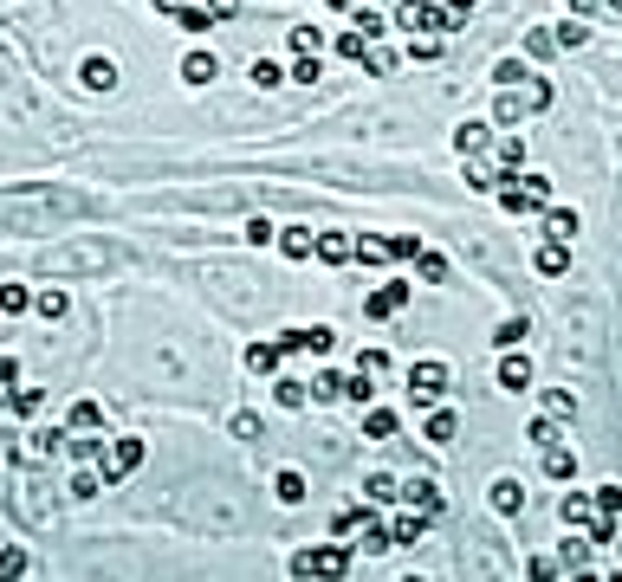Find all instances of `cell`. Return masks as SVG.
Wrapping results in <instances>:
<instances>
[{
    "label": "cell",
    "mask_w": 622,
    "mask_h": 582,
    "mask_svg": "<svg viewBox=\"0 0 622 582\" xmlns=\"http://www.w3.org/2000/svg\"><path fill=\"white\" fill-rule=\"evenodd\" d=\"M91 201L72 194V188H7L0 194V213H7L14 227H33V221H72V213H85Z\"/></svg>",
    "instance_id": "cell-1"
},
{
    "label": "cell",
    "mask_w": 622,
    "mask_h": 582,
    "mask_svg": "<svg viewBox=\"0 0 622 582\" xmlns=\"http://www.w3.org/2000/svg\"><path fill=\"white\" fill-rule=\"evenodd\" d=\"M111 265H123V246H111V240H79V246H58V253H46V278L111 272Z\"/></svg>",
    "instance_id": "cell-2"
},
{
    "label": "cell",
    "mask_w": 622,
    "mask_h": 582,
    "mask_svg": "<svg viewBox=\"0 0 622 582\" xmlns=\"http://www.w3.org/2000/svg\"><path fill=\"white\" fill-rule=\"evenodd\" d=\"M395 26H402V33H460L467 14L435 7V0H402V7H395Z\"/></svg>",
    "instance_id": "cell-3"
},
{
    "label": "cell",
    "mask_w": 622,
    "mask_h": 582,
    "mask_svg": "<svg viewBox=\"0 0 622 582\" xmlns=\"http://www.w3.org/2000/svg\"><path fill=\"white\" fill-rule=\"evenodd\" d=\"M292 576H351V544H324V550H299Z\"/></svg>",
    "instance_id": "cell-4"
},
{
    "label": "cell",
    "mask_w": 622,
    "mask_h": 582,
    "mask_svg": "<svg viewBox=\"0 0 622 582\" xmlns=\"http://www.w3.org/2000/svg\"><path fill=\"white\" fill-rule=\"evenodd\" d=\"M7 498H14V512H20L26 525H52V492H46L39 479H14Z\"/></svg>",
    "instance_id": "cell-5"
},
{
    "label": "cell",
    "mask_w": 622,
    "mask_h": 582,
    "mask_svg": "<svg viewBox=\"0 0 622 582\" xmlns=\"http://www.w3.org/2000/svg\"><path fill=\"white\" fill-rule=\"evenodd\" d=\"M408 395H415V401H441V395H448V362L422 356V362L408 369Z\"/></svg>",
    "instance_id": "cell-6"
},
{
    "label": "cell",
    "mask_w": 622,
    "mask_h": 582,
    "mask_svg": "<svg viewBox=\"0 0 622 582\" xmlns=\"http://www.w3.org/2000/svg\"><path fill=\"white\" fill-rule=\"evenodd\" d=\"M136 466H143V441H136V433H117V447H111V460H104V485L130 479Z\"/></svg>",
    "instance_id": "cell-7"
},
{
    "label": "cell",
    "mask_w": 622,
    "mask_h": 582,
    "mask_svg": "<svg viewBox=\"0 0 622 582\" xmlns=\"http://www.w3.org/2000/svg\"><path fill=\"white\" fill-rule=\"evenodd\" d=\"M408 291H415V285H408V278H389V285H383V291H376V298H370V305H364V317H376V324H383V317H395V311H402V305H408Z\"/></svg>",
    "instance_id": "cell-8"
},
{
    "label": "cell",
    "mask_w": 622,
    "mask_h": 582,
    "mask_svg": "<svg viewBox=\"0 0 622 582\" xmlns=\"http://www.w3.org/2000/svg\"><path fill=\"white\" fill-rule=\"evenodd\" d=\"M311 253H318L324 265H343V259H357V234L331 227V234H318V240H311Z\"/></svg>",
    "instance_id": "cell-9"
},
{
    "label": "cell",
    "mask_w": 622,
    "mask_h": 582,
    "mask_svg": "<svg viewBox=\"0 0 622 582\" xmlns=\"http://www.w3.org/2000/svg\"><path fill=\"white\" fill-rule=\"evenodd\" d=\"M395 492L415 504V512H428V518H441V512H448V498H441V485H435V479H408V485H395Z\"/></svg>",
    "instance_id": "cell-10"
},
{
    "label": "cell",
    "mask_w": 622,
    "mask_h": 582,
    "mask_svg": "<svg viewBox=\"0 0 622 582\" xmlns=\"http://www.w3.org/2000/svg\"><path fill=\"white\" fill-rule=\"evenodd\" d=\"M79 78H85V91H117V58L111 52H91L79 65Z\"/></svg>",
    "instance_id": "cell-11"
},
{
    "label": "cell",
    "mask_w": 622,
    "mask_h": 582,
    "mask_svg": "<svg viewBox=\"0 0 622 582\" xmlns=\"http://www.w3.org/2000/svg\"><path fill=\"white\" fill-rule=\"evenodd\" d=\"M487 504H493V512H500V518H519V512H525V485H519V479L506 473V479H493V492H487Z\"/></svg>",
    "instance_id": "cell-12"
},
{
    "label": "cell",
    "mask_w": 622,
    "mask_h": 582,
    "mask_svg": "<svg viewBox=\"0 0 622 582\" xmlns=\"http://www.w3.org/2000/svg\"><path fill=\"white\" fill-rule=\"evenodd\" d=\"M538 213H544V240H558V246H571L577 227H584V221H577V207H538Z\"/></svg>",
    "instance_id": "cell-13"
},
{
    "label": "cell",
    "mask_w": 622,
    "mask_h": 582,
    "mask_svg": "<svg viewBox=\"0 0 622 582\" xmlns=\"http://www.w3.org/2000/svg\"><path fill=\"white\" fill-rule=\"evenodd\" d=\"M558 518H564V525H571V531H584V525H590V518H596V498H590V492H577V485H571V492H564V498H558Z\"/></svg>",
    "instance_id": "cell-14"
},
{
    "label": "cell",
    "mask_w": 622,
    "mask_h": 582,
    "mask_svg": "<svg viewBox=\"0 0 622 582\" xmlns=\"http://www.w3.org/2000/svg\"><path fill=\"white\" fill-rule=\"evenodd\" d=\"M215 71H221V58H215V52H188V58H182V85H195V91H201V85H215Z\"/></svg>",
    "instance_id": "cell-15"
},
{
    "label": "cell",
    "mask_w": 622,
    "mask_h": 582,
    "mask_svg": "<svg viewBox=\"0 0 622 582\" xmlns=\"http://www.w3.org/2000/svg\"><path fill=\"white\" fill-rule=\"evenodd\" d=\"M500 389H506V395H525V389H532V362H525V356L506 349V362H500Z\"/></svg>",
    "instance_id": "cell-16"
},
{
    "label": "cell",
    "mask_w": 622,
    "mask_h": 582,
    "mask_svg": "<svg viewBox=\"0 0 622 582\" xmlns=\"http://www.w3.org/2000/svg\"><path fill=\"white\" fill-rule=\"evenodd\" d=\"M351 531H357L351 544H357L364 556H383V550H389V525H376V518H364V525H351Z\"/></svg>",
    "instance_id": "cell-17"
},
{
    "label": "cell",
    "mask_w": 622,
    "mask_h": 582,
    "mask_svg": "<svg viewBox=\"0 0 622 582\" xmlns=\"http://www.w3.org/2000/svg\"><path fill=\"white\" fill-rule=\"evenodd\" d=\"M532 265H538V272H544V278H564V272H571V246H558V240H544V246H538V259H532Z\"/></svg>",
    "instance_id": "cell-18"
},
{
    "label": "cell",
    "mask_w": 622,
    "mask_h": 582,
    "mask_svg": "<svg viewBox=\"0 0 622 582\" xmlns=\"http://www.w3.org/2000/svg\"><path fill=\"white\" fill-rule=\"evenodd\" d=\"M428 525H435L428 512H408V518H395V525H389V544H422V537H428Z\"/></svg>",
    "instance_id": "cell-19"
},
{
    "label": "cell",
    "mask_w": 622,
    "mask_h": 582,
    "mask_svg": "<svg viewBox=\"0 0 622 582\" xmlns=\"http://www.w3.org/2000/svg\"><path fill=\"white\" fill-rule=\"evenodd\" d=\"M33 311H39L46 324H58L65 311H72V298H65V291H58V285H46V291H33Z\"/></svg>",
    "instance_id": "cell-20"
},
{
    "label": "cell",
    "mask_w": 622,
    "mask_h": 582,
    "mask_svg": "<svg viewBox=\"0 0 622 582\" xmlns=\"http://www.w3.org/2000/svg\"><path fill=\"white\" fill-rule=\"evenodd\" d=\"M544 473H551V479H577V453H571L564 441H551V447H544Z\"/></svg>",
    "instance_id": "cell-21"
},
{
    "label": "cell",
    "mask_w": 622,
    "mask_h": 582,
    "mask_svg": "<svg viewBox=\"0 0 622 582\" xmlns=\"http://www.w3.org/2000/svg\"><path fill=\"white\" fill-rule=\"evenodd\" d=\"M493 169H500V182L525 169V136H506V142H500V156H493Z\"/></svg>",
    "instance_id": "cell-22"
},
{
    "label": "cell",
    "mask_w": 622,
    "mask_h": 582,
    "mask_svg": "<svg viewBox=\"0 0 622 582\" xmlns=\"http://www.w3.org/2000/svg\"><path fill=\"white\" fill-rule=\"evenodd\" d=\"M422 433H428V441H435V447H448V441H454V433H460V414H454V408H435Z\"/></svg>",
    "instance_id": "cell-23"
},
{
    "label": "cell",
    "mask_w": 622,
    "mask_h": 582,
    "mask_svg": "<svg viewBox=\"0 0 622 582\" xmlns=\"http://www.w3.org/2000/svg\"><path fill=\"white\" fill-rule=\"evenodd\" d=\"M487 142H493V130H487V123H460V130H454V150H460V156H480Z\"/></svg>",
    "instance_id": "cell-24"
},
{
    "label": "cell",
    "mask_w": 622,
    "mask_h": 582,
    "mask_svg": "<svg viewBox=\"0 0 622 582\" xmlns=\"http://www.w3.org/2000/svg\"><path fill=\"white\" fill-rule=\"evenodd\" d=\"M272 492H279V504H305V492H311V479H305V473H292V466H286V473H279V479H272Z\"/></svg>",
    "instance_id": "cell-25"
},
{
    "label": "cell",
    "mask_w": 622,
    "mask_h": 582,
    "mask_svg": "<svg viewBox=\"0 0 622 582\" xmlns=\"http://www.w3.org/2000/svg\"><path fill=\"white\" fill-rule=\"evenodd\" d=\"M272 240H279L286 259H311V240H318V234H311V227H286V234H272Z\"/></svg>",
    "instance_id": "cell-26"
},
{
    "label": "cell",
    "mask_w": 622,
    "mask_h": 582,
    "mask_svg": "<svg viewBox=\"0 0 622 582\" xmlns=\"http://www.w3.org/2000/svg\"><path fill=\"white\" fill-rule=\"evenodd\" d=\"M7 408H14V414H39V408H46V389H39V382H20V389H7Z\"/></svg>",
    "instance_id": "cell-27"
},
{
    "label": "cell",
    "mask_w": 622,
    "mask_h": 582,
    "mask_svg": "<svg viewBox=\"0 0 622 582\" xmlns=\"http://www.w3.org/2000/svg\"><path fill=\"white\" fill-rule=\"evenodd\" d=\"M247 369L253 376H272V369H279V343H247Z\"/></svg>",
    "instance_id": "cell-28"
},
{
    "label": "cell",
    "mask_w": 622,
    "mask_h": 582,
    "mask_svg": "<svg viewBox=\"0 0 622 582\" xmlns=\"http://www.w3.org/2000/svg\"><path fill=\"white\" fill-rule=\"evenodd\" d=\"M519 104H525V117H538V110L551 104V85L538 78V71H525V91H519Z\"/></svg>",
    "instance_id": "cell-29"
},
{
    "label": "cell",
    "mask_w": 622,
    "mask_h": 582,
    "mask_svg": "<svg viewBox=\"0 0 622 582\" xmlns=\"http://www.w3.org/2000/svg\"><path fill=\"white\" fill-rule=\"evenodd\" d=\"M65 427H72V433H91V427H104V408H98V401H72Z\"/></svg>",
    "instance_id": "cell-30"
},
{
    "label": "cell",
    "mask_w": 622,
    "mask_h": 582,
    "mask_svg": "<svg viewBox=\"0 0 622 582\" xmlns=\"http://www.w3.org/2000/svg\"><path fill=\"white\" fill-rule=\"evenodd\" d=\"M65 453H72L79 466H91V460H104V433H79V441H65Z\"/></svg>",
    "instance_id": "cell-31"
},
{
    "label": "cell",
    "mask_w": 622,
    "mask_h": 582,
    "mask_svg": "<svg viewBox=\"0 0 622 582\" xmlns=\"http://www.w3.org/2000/svg\"><path fill=\"white\" fill-rule=\"evenodd\" d=\"M364 441H395V414L389 408H370L364 414Z\"/></svg>",
    "instance_id": "cell-32"
},
{
    "label": "cell",
    "mask_w": 622,
    "mask_h": 582,
    "mask_svg": "<svg viewBox=\"0 0 622 582\" xmlns=\"http://www.w3.org/2000/svg\"><path fill=\"white\" fill-rule=\"evenodd\" d=\"M0 311H7V317H20V311H33V291L7 278V285H0Z\"/></svg>",
    "instance_id": "cell-33"
},
{
    "label": "cell",
    "mask_w": 622,
    "mask_h": 582,
    "mask_svg": "<svg viewBox=\"0 0 622 582\" xmlns=\"http://www.w3.org/2000/svg\"><path fill=\"white\" fill-rule=\"evenodd\" d=\"M525 330H532V317L519 311V317H506V324L493 330V343H500V349H519V343H525Z\"/></svg>",
    "instance_id": "cell-34"
},
{
    "label": "cell",
    "mask_w": 622,
    "mask_h": 582,
    "mask_svg": "<svg viewBox=\"0 0 622 582\" xmlns=\"http://www.w3.org/2000/svg\"><path fill=\"white\" fill-rule=\"evenodd\" d=\"M395 485H402L395 473H370V479H364V498H370V504H389V498H395Z\"/></svg>",
    "instance_id": "cell-35"
},
{
    "label": "cell",
    "mask_w": 622,
    "mask_h": 582,
    "mask_svg": "<svg viewBox=\"0 0 622 582\" xmlns=\"http://www.w3.org/2000/svg\"><path fill=\"white\" fill-rule=\"evenodd\" d=\"M525 71H532L525 58H500V65H493V85H500V91H512V85H525Z\"/></svg>",
    "instance_id": "cell-36"
},
{
    "label": "cell",
    "mask_w": 622,
    "mask_h": 582,
    "mask_svg": "<svg viewBox=\"0 0 622 582\" xmlns=\"http://www.w3.org/2000/svg\"><path fill=\"white\" fill-rule=\"evenodd\" d=\"M357 376H364V382H383V376H389V356H383V349H357Z\"/></svg>",
    "instance_id": "cell-37"
},
{
    "label": "cell",
    "mask_w": 622,
    "mask_h": 582,
    "mask_svg": "<svg viewBox=\"0 0 622 582\" xmlns=\"http://www.w3.org/2000/svg\"><path fill=\"white\" fill-rule=\"evenodd\" d=\"M525 441H532V447H551V441H564V427L551 421V414H538V421L525 427Z\"/></svg>",
    "instance_id": "cell-38"
},
{
    "label": "cell",
    "mask_w": 622,
    "mask_h": 582,
    "mask_svg": "<svg viewBox=\"0 0 622 582\" xmlns=\"http://www.w3.org/2000/svg\"><path fill=\"white\" fill-rule=\"evenodd\" d=\"M272 395H279V408H292V414L311 401V389H305V382H292V376H279V389H272Z\"/></svg>",
    "instance_id": "cell-39"
},
{
    "label": "cell",
    "mask_w": 622,
    "mask_h": 582,
    "mask_svg": "<svg viewBox=\"0 0 622 582\" xmlns=\"http://www.w3.org/2000/svg\"><path fill=\"white\" fill-rule=\"evenodd\" d=\"M357 259H364V265H383V259H389V240H383V234H357Z\"/></svg>",
    "instance_id": "cell-40"
},
{
    "label": "cell",
    "mask_w": 622,
    "mask_h": 582,
    "mask_svg": "<svg viewBox=\"0 0 622 582\" xmlns=\"http://www.w3.org/2000/svg\"><path fill=\"white\" fill-rule=\"evenodd\" d=\"M337 395H343V376L337 369H318L311 376V401H337Z\"/></svg>",
    "instance_id": "cell-41"
},
{
    "label": "cell",
    "mask_w": 622,
    "mask_h": 582,
    "mask_svg": "<svg viewBox=\"0 0 622 582\" xmlns=\"http://www.w3.org/2000/svg\"><path fill=\"white\" fill-rule=\"evenodd\" d=\"M544 414H551V421H571V414H577V395H571V389H551V395H544Z\"/></svg>",
    "instance_id": "cell-42"
},
{
    "label": "cell",
    "mask_w": 622,
    "mask_h": 582,
    "mask_svg": "<svg viewBox=\"0 0 622 582\" xmlns=\"http://www.w3.org/2000/svg\"><path fill=\"white\" fill-rule=\"evenodd\" d=\"M247 78H253L259 91H272V85H279V78H286V71H279V65H272V58H253V65H247Z\"/></svg>",
    "instance_id": "cell-43"
},
{
    "label": "cell",
    "mask_w": 622,
    "mask_h": 582,
    "mask_svg": "<svg viewBox=\"0 0 622 582\" xmlns=\"http://www.w3.org/2000/svg\"><path fill=\"white\" fill-rule=\"evenodd\" d=\"M590 498H596V512H603V518H622V485H596Z\"/></svg>",
    "instance_id": "cell-44"
},
{
    "label": "cell",
    "mask_w": 622,
    "mask_h": 582,
    "mask_svg": "<svg viewBox=\"0 0 622 582\" xmlns=\"http://www.w3.org/2000/svg\"><path fill=\"white\" fill-rule=\"evenodd\" d=\"M415 272H422L428 285H441V278H448V259H441V253H415Z\"/></svg>",
    "instance_id": "cell-45"
},
{
    "label": "cell",
    "mask_w": 622,
    "mask_h": 582,
    "mask_svg": "<svg viewBox=\"0 0 622 582\" xmlns=\"http://www.w3.org/2000/svg\"><path fill=\"white\" fill-rule=\"evenodd\" d=\"M551 52H558V39H551L544 26H532V33H525V58H551Z\"/></svg>",
    "instance_id": "cell-46"
},
{
    "label": "cell",
    "mask_w": 622,
    "mask_h": 582,
    "mask_svg": "<svg viewBox=\"0 0 622 582\" xmlns=\"http://www.w3.org/2000/svg\"><path fill=\"white\" fill-rule=\"evenodd\" d=\"M65 492H72V498H98V492H104V479L85 466V473H72V485H65Z\"/></svg>",
    "instance_id": "cell-47"
},
{
    "label": "cell",
    "mask_w": 622,
    "mask_h": 582,
    "mask_svg": "<svg viewBox=\"0 0 622 582\" xmlns=\"http://www.w3.org/2000/svg\"><path fill=\"white\" fill-rule=\"evenodd\" d=\"M493 123H525V104H519L512 91H500V104H493Z\"/></svg>",
    "instance_id": "cell-48"
},
{
    "label": "cell",
    "mask_w": 622,
    "mask_h": 582,
    "mask_svg": "<svg viewBox=\"0 0 622 582\" xmlns=\"http://www.w3.org/2000/svg\"><path fill=\"white\" fill-rule=\"evenodd\" d=\"M26 569H33V556H26L20 544H14V550H0V576H26Z\"/></svg>",
    "instance_id": "cell-49"
},
{
    "label": "cell",
    "mask_w": 622,
    "mask_h": 582,
    "mask_svg": "<svg viewBox=\"0 0 622 582\" xmlns=\"http://www.w3.org/2000/svg\"><path fill=\"white\" fill-rule=\"evenodd\" d=\"M175 26H182V33H207L215 20H207V7H182V14H175Z\"/></svg>",
    "instance_id": "cell-50"
},
{
    "label": "cell",
    "mask_w": 622,
    "mask_h": 582,
    "mask_svg": "<svg viewBox=\"0 0 622 582\" xmlns=\"http://www.w3.org/2000/svg\"><path fill=\"white\" fill-rule=\"evenodd\" d=\"M343 395H351L357 408H370V395H376V382H364V376H343Z\"/></svg>",
    "instance_id": "cell-51"
},
{
    "label": "cell",
    "mask_w": 622,
    "mask_h": 582,
    "mask_svg": "<svg viewBox=\"0 0 622 582\" xmlns=\"http://www.w3.org/2000/svg\"><path fill=\"white\" fill-rule=\"evenodd\" d=\"M247 246H272V221H266V213H253V221H247Z\"/></svg>",
    "instance_id": "cell-52"
},
{
    "label": "cell",
    "mask_w": 622,
    "mask_h": 582,
    "mask_svg": "<svg viewBox=\"0 0 622 582\" xmlns=\"http://www.w3.org/2000/svg\"><path fill=\"white\" fill-rule=\"evenodd\" d=\"M318 46H324L318 26H292V52H318Z\"/></svg>",
    "instance_id": "cell-53"
},
{
    "label": "cell",
    "mask_w": 622,
    "mask_h": 582,
    "mask_svg": "<svg viewBox=\"0 0 622 582\" xmlns=\"http://www.w3.org/2000/svg\"><path fill=\"white\" fill-rule=\"evenodd\" d=\"M364 46H370V39H364V33L351 26V33H343V39H337V58H364Z\"/></svg>",
    "instance_id": "cell-54"
},
{
    "label": "cell",
    "mask_w": 622,
    "mask_h": 582,
    "mask_svg": "<svg viewBox=\"0 0 622 582\" xmlns=\"http://www.w3.org/2000/svg\"><path fill=\"white\" fill-rule=\"evenodd\" d=\"M525 576H538V582H558L564 569H558V563H551V556H532V563H525Z\"/></svg>",
    "instance_id": "cell-55"
},
{
    "label": "cell",
    "mask_w": 622,
    "mask_h": 582,
    "mask_svg": "<svg viewBox=\"0 0 622 582\" xmlns=\"http://www.w3.org/2000/svg\"><path fill=\"white\" fill-rule=\"evenodd\" d=\"M415 253H422V240H415V234H395V240H389V259H415Z\"/></svg>",
    "instance_id": "cell-56"
},
{
    "label": "cell",
    "mask_w": 622,
    "mask_h": 582,
    "mask_svg": "<svg viewBox=\"0 0 622 582\" xmlns=\"http://www.w3.org/2000/svg\"><path fill=\"white\" fill-rule=\"evenodd\" d=\"M551 39H558V46H584V39H590V26H577V20H564L558 33H551Z\"/></svg>",
    "instance_id": "cell-57"
},
{
    "label": "cell",
    "mask_w": 622,
    "mask_h": 582,
    "mask_svg": "<svg viewBox=\"0 0 622 582\" xmlns=\"http://www.w3.org/2000/svg\"><path fill=\"white\" fill-rule=\"evenodd\" d=\"M383 26H389V20H383V14H370V7H357V33H364V39H376V33H383Z\"/></svg>",
    "instance_id": "cell-58"
},
{
    "label": "cell",
    "mask_w": 622,
    "mask_h": 582,
    "mask_svg": "<svg viewBox=\"0 0 622 582\" xmlns=\"http://www.w3.org/2000/svg\"><path fill=\"white\" fill-rule=\"evenodd\" d=\"M259 433H266V427H259L253 414H234V441H259Z\"/></svg>",
    "instance_id": "cell-59"
},
{
    "label": "cell",
    "mask_w": 622,
    "mask_h": 582,
    "mask_svg": "<svg viewBox=\"0 0 622 582\" xmlns=\"http://www.w3.org/2000/svg\"><path fill=\"white\" fill-rule=\"evenodd\" d=\"M234 14H240V0H207V20H215V26L234 20Z\"/></svg>",
    "instance_id": "cell-60"
},
{
    "label": "cell",
    "mask_w": 622,
    "mask_h": 582,
    "mask_svg": "<svg viewBox=\"0 0 622 582\" xmlns=\"http://www.w3.org/2000/svg\"><path fill=\"white\" fill-rule=\"evenodd\" d=\"M14 382H20V362H14V356H0V395H7Z\"/></svg>",
    "instance_id": "cell-61"
},
{
    "label": "cell",
    "mask_w": 622,
    "mask_h": 582,
    "mask_svg": "<svg viewBox=\"0 0 622 582\" xmlns=\"http://www.w3.org/2000/svg\"><path fill=\"white\" fill-rule=\"evenodd\" d=\"M564 7H577V14H590V7H603V0H564Z\"/></svg>",
    "instance_id": "cell-62"
},
{
    "label": "cell",
    "mask_w": 622,
    "mask_h": 582,
    "mask_svg": "<svg viewBox=\"0 0 622 582\" xmlns=\"http://www.w3.org/2000/svg\"><path fill=\"white\" fill-rule=\"evenodd\" d=\"M156 14H182V0H156Z\"/></svg>",
    "instance_id": "cell-63"
},
{
    "label": "cell",
    "mask_w": 622,
    "mask_h": 582,
    "mask_svg": "<svg viewBox=\"0 0 622 582\" xmlns=\"http://www.w3.org/2000/svg\"><path fill=\"white\" fill-rule=\"evenodd\" d=\"M467 7H480V0H454V14H467Z\"/></svg>",
    "instance_id": "cell-64"
}]
</instances>
